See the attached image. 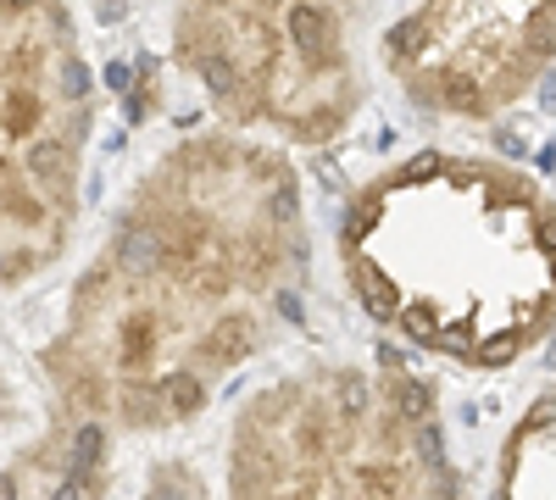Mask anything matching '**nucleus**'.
I'll return each mask as SVG.
<instances>
[{"label":"nucleus","instance_id":"1","mask_svg":"<svg viewBox=\"0 0 556 500\" xmlns=\"http://www.w3.org/2000/svg\"><path fill=\"white\" fill-rule=\"evenodd\" d=\"M306 261L290 156L223 128L190 133L134 178L45 368L84 423L106 412L151 434L195 418L212 384L301 311Z\"/></svg>","mask_w":556,"mask_h":500},{"label":"nucleus","instance_id":"2","mask_svg":"<svg viewBox=\"0 0 556 500\" xmlns=\"http://www.w3.org/2000/svg\"><path fill=\"white\" fill-rule=\"evenodd\" d=\"M340 261L374 323L501 368L556 311V206L506 162L417 151L351 190Z\"/></svg>","mask_w":556,"mask_h":500},{"label":"nucleus","instance_id":"3","mask_svg":"<svg viewBox=\"0 0 556 500\" xmlns=\"http://www.w3.org/2000/svg\"><path fill=\"white\" fill-rule=\"evenodd\" d=\"M429 379L384 350L379 373H317L267 389L240 418L235 500H456Z\"/></svg>","mask_w":556,"mask_h":500},{"label":"nucleus","instance_id":"4","mask_svg":"<svg viewBox=\"0 0 556 500\" xmlns=\"http://www.w3.org/2000/svg\"><path fill=\"white\" fill-rule=\"evenodd\" d=\"M384 0H178L173 67L228 128L334 145L367 106V39Z\"/></svg>","mask_w":556,"mask_h":500},{"label":"nucleus","instance_id":"5","mask_svg":"<svg viewBox=\"0 0 556 500\" xmlns=\"http://www.w3.org/2000/svg\"><path fill=\"white\" fill-rule=\"evenodd\" d=\"M96 123L101 89L73 7L0 0V290L73 245Z\"/></svg>","mask_w":556,"mask_h":500},{"label":"nucleus","instance_id":"6","mask_svg":"<svg viewBox=\"0 0 556 500\" xmlns=\"http://www.w3.org/2000/svg\"><path fill=\"white\" fill-rule=\"evenodd\" d=\"M379 62L429 117L490 123L556 62V0H417L379 34Z\"/></svg>","mask_w":556,"mask_h":500},{"label":"nucleus","instance_id":"7","mask_svg":"<svg viewBox=\"0 0 556 500\" xmlns=\"http://www.w3.org/2000/svg\"><path fill=\"white\" fill-rule=\"evenodd\" d=\"M0 418H7V389H0Z\"/></svg>","mask_w":556,"mask_h":500}]
</instances>
